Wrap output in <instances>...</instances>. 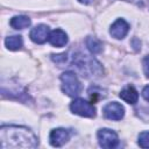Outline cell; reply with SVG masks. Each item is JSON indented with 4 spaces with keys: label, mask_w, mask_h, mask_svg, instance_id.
<instances>
[{
    "label": "cell",
    "mask_w": 149,
    "mask_h": 149,
    "mask_svg": "<svg viewBox=\"0 0 149 149\" xmlns=\"http://www.w3.org/2000/svg\"><path fill=\"white\" fill-rule=\"evenodd\" d=\"M1 148H35L37 137L35 134L22 126H2L0 129Z\"/></svg>",
    "instance_id": "obj_1"
},
{
    "label": "cell",
    "mask_w": 149,
    "mask_h": 149,
    "mask_svg": "<svg viewBox=\"0 0 149 149\" xmlns=\"http://www.w3.org/2000/svg\"><path fill=\"white\" fill-rule=\"evenodd\" d=\"M62 91L69 97H76L80 92V83L77 76L71 71H65L61 74Z\"/></svg>",
    "instance_id": "obj_2"
},
{
    "label": "cell",
    "mask_w": 149,
    "mask_h": 149,
    "mask_svg": "<svg viewBox=\"0 0 149 149\" xmlns=\"http://www.w3.org/2000/svg\"><path fill=\"white\" fill-rule=\"evenodd\" d=\"M70 109L72 113L78 114L80 116H85V118H94L95 116V108L92 104H90L88 101L84 100V99H74L71 105H70Z\"/></svg>",
    "instance_id": "obj_3"
},
{
    "label": "cell",
    "mask_w": 149,
    "mask_h": 149,
    "mask_svg": "<svg viewBox=\"0 0 149 149\" xmlns=\"http://www.w3.org/2000/svg\"><path fill=\"white\" fill-rule=\"evenodd\" d=\"M98 141L100 147L102 148H114L118 146L119 143V137L116 135V133L112 129L108 128H101L98 130Z\"/></svg>",
    "instance_id": "obj_4"
},
{
    "label": "cell",
    "mask_w": 149,
    "mask_h": 149,
    "mask_svg": "<svg viewBox=\"0 0 149 149\" xmlns=\"http://www.w3.org/2000/svg\"><path fill=\"white\" fill-rule=\"evenodd\" d=\"M102 113H104V116L106 119L118 121V120H121L123 118L125 108L121 104H119L116 101H112V102H108L102 108Z\"/></svg>",
    "instance_id": "obj_5"
},
{
    "label": "cell",
    "mask_w": 149,
    "mask_h": 149,
    "mask_svg": "<svg viewBox=\"0 0 149 149\" xmlns=\"http://www.w3.org/2000/svg\"><path fill=\"white\" fill-rule=\"evenodd\" d=\"M70 139V133L65 128H56L50 132L49 141L50 144L54 147H62Z\"/></svg>",
    "instance_id": "obj_6"
},
{
    "label": "cell",
    "mask_w": 149,
    "mask_h": 149,
    "mask_svg": "<svg viewBox=\"0 0 149 149\" xmlns=\"http://www.w3.org/2000/svg\"><path fill=\"white\" fill-rule=\"evenodd\" d=\"M49 35H50V29L45 24H37L30 30V34H29L30 40L37 44L44 43L49 38Z\"/></svg>",
    "instance_id": "obj_7"
},
{
    "label": "cell",
    "mask_w": 149,
    "mask_h": 149,
    "mask_svg": "<svg viewBox=\"0 0 149 149\" xmlns=\"http://www.w3.org/2000/svg\"><path fill=\"white\" fill-rule=\"evenodd\" d=\"M128 30H129V24L123 19H118L111 26L109 33H111V35L113 37H115L118 40H121L128 34Z\"/></svg>",
    "instance_id": "obj_8"
},
{
    "label": "cell",
    "mask_w": 149,
    "mask_h": 149,
    "mask_svg": "<svg viewBox=\"0 0 149 149\" xmlns=\"http://www.w3.org/2000/svg\"><path fill=\"white\" fill-rule=\"evenodd\" d=\"M48 41L51 45L61 48V47H64L68 43V35L62 29H55L50 33Z\"/></svg>",
    "instance_id": "obj_9"
},
{
    "label": "cell",
    "mask_w": 149,
    "mask_h": 149,
    "mask_svg": "<svg viewBox=\"0 0 149 149\" xmlns=\"http://www.w3.org/2000/svg\"><path fill=\"white\" fill-rule=\"evenodd\" d=\"M120 98L122 100H125L126 102H128L130 105H134V104L137 102L139 93H137V91L133 86H127L126 88H123L120 92Z\"/></svg>",
    "instance_id": "obj_10"
},
{
    "label": "cell",
    "mask_w": 149,
    "mask_h": 149,
    "mask_svg": "<svg viewBox=\"0 0 149 149\" xmlns=\"http://www.w3.org/2000/svg\"><path fill=\"white\" fill-rule=\"evenodd\" d=\"M31 21L28 16L26 15H17V16H14L10 19V26L14 28V29H24V28H28L30 26Z\"/></svg>",
    "instance_id": "obj_11"
},
{
    "label": "cell",
    "mask_w": 149,
    "mask_h": 149,
    "mask_svg": "<svg viewBox=\"0 0 149 149\" xmlns=\"http://www.w3.org/2000/svg\"><path fill=\"white\" fill-rule=\"evenodd\" d=\"M5 44L9 50H19L22 48L23 41L20 35H13V36H8L5 40Z\"/></svg>",
    "instance_id": "obj_12"
},
{
    "label": "cell",
    "mask_w": 149,
    "mask_h": 149,
    "mask_svg": "<svg viewBox=\"0 0 149 149\" xmlns=\"http://www.w3.org/2000/svg\"><path fill=\"white\" fill-rule=\"evenodd\" d=\"M86 47L92 54H99L102 50V43L98 38L92 36H88L86 38Z\"/></svg>",
    "instance_id": "obj_13"
},
{
    "label": "cell",
    "mask_w": 149,
    "mask_h": 149,
    "mask_svg": "<svg viewBox=\"0 0 149 149\" xmlns=\"http://www.w3.org/2000/svg\"><path fill=\"white\" fill-rule=\"evenodd\" d=\"M139 146L141 148H149V132H142L139 135Z\"/></svg>",
    "instance_id": "obj_14"
},
{
    "label": "cell",
    "mask_w": 149,
    "mask_h": 149,
    "mask_svg": "<svg viewBox=\"0 0 149 149\" xmlns=\"http://www.w3.org/2000/svg\"><path fill=\"white\" fill-rule=\"evenodd\" d=\"M142 65H143V71H144L146 76L149 77V55H147V56L143 58Z\"/></svg>",
    "instance_id": "obj_15"
},
{
    "label": "cell",
    "mask_w": 149,
    "mask_h": 149,
    "mask_svg": "<svg viewBox=\"0 0 149 149\" xmlns=\"http://www.w3.org/2000/svg\"><path fill=\"white\" fill-rule=\"evenodd\" d=\"M52 61L56 63H63L66 61V54H61V55H52Z\"/></svg>",
    "instance_id": "obj_16"
},
{
    "label": "cell",
    "mask_w": 149,
    "mask_h": 149,
    "mask_svg": "<svg viewBox=\"0 0 149 149\" xmlns=\"http://www.w3.org/2000/svg\"><path fill=\"white\" fill-rule=\"evenodd\" d=\"M142 97L144 98V100L149 101V85H147V86L142 90Z\"/></svg>",
    "instance_id": "obj_17"
},
{
    "label": "cell",
    "mask_w": 149,
    "mask_h": 149,
    "mask_svg": "<svg viewBox=\"0 0 149 149\" xmlns=\"http://www.w3.org/2000/svg\"><path fill=\"white\" fill-rule=\"evenodd\" d=\"M79 2H81V3H87L88 2V0H78Z\"/></svg>",
    "instance_id": "obj_18"
}]
</instances>
